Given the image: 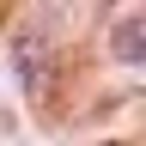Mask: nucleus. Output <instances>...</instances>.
Returning a JSON list of instances; mask_svg holds the SVG:
<instances>
[{"mask_svg": "<svg viewBox=\"0 0 146 146\" xmlns=\"http://www.w3.org/2000/svg\"><path fill=\"white\" fill-rule=\"evenodd\" d=\"M110 49L122 61H146V12H128L116 31H110Z\"/></svg>", "mask_w": 146, "mask_h": 146, "instance_id": "1", "label": "nucleus"}]
</instances>
